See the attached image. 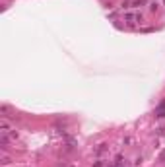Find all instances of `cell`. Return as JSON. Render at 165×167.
<instances>
[{"label": "cell", "instance_id": "cell-1", "mask_svg": "<svg viewBox=\"0 0 165 167\" xmlns=\"http://www.w3.org/2000/svg\"><path fill=\"white\" fill-rule=\"evenodd\" d=\"M124 22H128V23L142 22V16H140V14H136V12H126V14H124Z\"/></svg>", "mask_w": 165, "mask_h": 167}, {"label": "cell", "instance_id": "cell-2", "mask_svg": "<svg viewBox=\"0 0 165 167\" xmlns=\"http://www.w3.org/2000/svg\"><path fill=\"white\" fill-rule=\"evenodd\" d=\"M155 115H158V117H165V101H161V105H159L158 111H155Z\"/></svg>", "mask_w": 165, "mask_h": 167}, {"label": "cell", "instance_id": "cell-3", "mask_svg": "<svg viewBox=\"0 0 165 167\" xmlns=\"http://www.w3.org/2000/svg\"><path fill=\"white\" fill-rule=\"evenodd\" d=\"M2 163H4V165H6V163H10V157H8V156H4V157H2Z\"/></svg>", "mask_w": 165, "mask_h": 167}]
</instances>
